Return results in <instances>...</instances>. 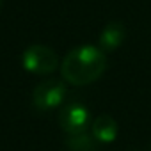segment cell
Here are the masks:
<instances>
[{
	"label": "cell",
	"instance_id": "obj_6",
	"mask_svg": "<svg viewBox=\"0 0 151 151\" xmlns=\"http://www.w3.org/2000/svg\"><path fill=\"white\" fill-rule=\"evenodd\" d=\"M126 30L123 27V23L119 22H110L103 27L101 34H100V48L103 52H114L116 48H119L124 41Z\"/></svg>",
	"mask_w": 151,
	"mask_h": 151
},
{
	"label": "cell",
	"instance_id": "obj_2",
	"mask_svg": "<svg viewBox=\"0 0 151 151\" xmlns=\"http://www.w3.org/2000/svg\"><path fill=\"white\" fill-rule=\"evenodd\" d=\"M22 66L34 75H50L60 68L59 55L55 50L45 45H32L22 55Z\"/></svg>",
	"mask_w": 151,
	"mask_h": 151
},
{
	"label": "cell",
	"instance_id": "obj_4",
	"mask_svg": "<svg viewBox=\"0 0 151 151\" xmlns=\"http://www.w3.org/2000/svg\"><path fill=\"white\" fill-rule=\"evenodd\" d=\"M59 124L68 135L86 133L89 124H93V117L89 109L84 103H68L59 110Z\"/></svg>",
	"mask_w": 151,
	"mask_h": 151
},
{
	"label": "cell",
	"instance_id": "obj_7",
	"mask_svg": "<svg viewBox=\"0 0 151 151\" xmlns=\"http://www.w3.org/2000/svg\"><path fill=\"white\" fill-rule=\"evenodd\" d=\"M98 140L91 133H78V135H69L66 140V146L69 151H96L98 149Z\"/></svg>",
	"mask_w": 151,
	"mask_h": 151
},
{
	"label": "cell",
	"instance_id": "obj_5",
	"mask_svg": "<svg viewBox=\"0 0 151 151\" xmlns=\"http://www.w3.org/2000/svg\"><path fill=\"white\" fill-rule=\"evenodd\" d=\"M93 135L98 142L101 144H110L117 139V133H119V126H117V121L109 116V114H100L98 117L93 119Z\"/></svg>",
	"mask_w": 151,
	"mask_h": 151
},
{
	"label": "cell",
	"instance_id": "obj_8",
	"mask_svg": "<svg viewBox=\"0 0 151 151\" xmlns=\"http://www.w3.org/2000/svg\"><path fill=\"white\" fill-rule=\"evenodd\" d=\"M2 6H4V0H0V9H2Z\"/></svg>",
	"mask_w": 151,
	"mask_h": 151
},
{
	"label": "cell",
	"instance_id": "obj_1",
	"mask_svg": "<svg viewBox=\"0 0 151 151\" xmlns=\"http://www.w3.org/2000/svg\"><path fill=\"white\" fill-rule=\"evenodd\" d=\"M107 69V55L101 48L82 45L66 53L60 60V75L71 86H87L96 82Z\"/></svg>",
	"mask_w": 151,
	"mask_h": 151
},
{
	"label": "cell",
	"instance_id": "obj_3",
	"mask_svg": "<svg viewBox=\"0 0 151 151\" xmlns=\"http://www.w3.org/2000/svg\"><path fill=\"white\" fill-rule=\"evenodd\" d=\"M68 94L66 84L62 80L57 78H50V80H43L36 86L34 93H32V105L37 110H52L62 105L64 98Z\"/></svg>",
	"mask_w": 151,
	"mask_h": 151
}]
</instances>
